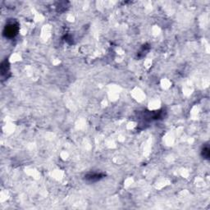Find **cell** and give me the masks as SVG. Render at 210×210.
<instances>
[{
    "label": "cell",
    "instance_id": "obj_1",
    "mask_svg": "<svg viewBox=\"0 0 210 210\" xmlns=\"http://www.w3.org/2000/svg\"><path fill=\"white\" fill-rule=\"evenodd\" d=\"M19 31V26L18 24L16 22H11L6 25V26L4 27L3 30V36L6 38H14L15 36L18 34Z\"/></svg>",
    "mask_w": 210,
    "mask_h": 210
},
{
    "label": "cell",
    "instance_id": "obj_3",
    "mask_svg": "<svg viewBox=\"0 0 210 210\" xmlns=\"http://www.w3.org/2000/svg\"><path fill=\"white\" fill-rule=\"evenodd\" d=\"M9 72V65L7 61H3L1 64V75L2 76H3L5 74L8 73Z\"/></svg>",
    "mask_w": 210,
    "mask_h": 210
},
{
    "label": "cell",
    "instance_id": "obj_4",
    "mask_svg": "<svg viewBox=\"0 0 210 210\" xmlns=\"http://www.w3.org/2000/svg\"><path fill=\"white\" fill-rule=\"evenodd\" d=\"M202 156L203 157V159H209L210 156V150L208 146H204L202 150Z\"/></svg>",
    "mask_w": 210,
    "mask_h": 210
},
{
    "label": "cell",
    "instance_id": "obj_2",
    "mask_svg": "<svg viewBox=\"0 0 210 210\" xmlns=\"http://www.w3.org/2000/svg\"><path fill=\"white\" fill-rule=\"evenodd\" d=\"M104 177V175L101 173H97V172H92V173H88L85 176V180L89 182H95V181H99Z\"/></svg>",
    "mask_w": 210,
    "mask_h": 210
}]
</instances>
